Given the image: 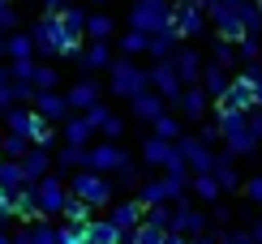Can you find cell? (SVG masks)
<instances>
[{
	"instance_id": "74e56055",
	"label": "cell",
	"mask_w": 262,
	"mask_h": 244,
	"mask_svg": "<svg viewBox=\"0 0 262 244\" xmlns=\"http://www.w3.org/2000/svg\"><path fill=\"white\" fill-rule=\"evenodd\" d=\"M107 116H112V107H103V103H99V107H91V112H86V120H91V129H95V133L103 129V120H107Z\"/></svg>"
},
{
	"instance_id": "44dd1931",
	"label": "cell",
	"mask_w": 262,
	"mask_h": 244,
	"mask_svg": "<svg viewBox=\"0 0 262 244\" xmlns=\"http://www.w3.org/2000/svg\"><path fill=\"white\" fill-rule=\"evenodd\" d=\"M56 167H60V172H86V167H91V150L60 146V150H56Z\"/></svg>"
},
{
	"instance_id": "4316f807",
	"label": "cell",
	"mask_w": 262,
	"mask_h": 244,
	"mask_svg": "<svg viewBox=\"0 0 262 244\" xmlns=\"http://www.w3.org/2000/svg\"><path fill=\"white\" fill-rule=\"evenodd\" d=\"M0 154H5V159H13V163H21L30 154V137H17V133H5V137H0Z\"/></svg>"
},
{
	"instance_id": "4fadbf2b",
	"label": "cell",
	"mask_w": 262,
	"mask_h": 244,
	"mask_svg": "<svg viewBox=\"0 0 262 244\" xmlns=\"http://www.w3.org/2000/svg\"><path fill=\"white\" fill-rule=\"evenodd\" d=\"M107 218L116 223L121 236H134V231L142 227V202H116L112 210H107Z\"/></svg>"
},
{
	"instance_id": "ffe728a7",
	"label": "cell",
	"mask_w": 262,
	"mask_h": 244,
	"mask_svg": "<svg viewBox=\"0 0 262 244\" xmlns=\"http://www.w3.org/2000/svg\"><path fill=\"white\" fill-rule=\"evenodd\" d=\"M86 240H91V244H121L125 236H121V231H116V223H112V218H91V227H86Z\"/></svg>"
},
{
	"instance_id": "c3c4849f",
	"label": "cell",
	"mask_w": 262,
	"mask_h": 244,
	"mask_svg": "<svg viewBox=\"0 0 262 244\" xmlns=\"http://www.w3.org/2000/svg\"><path fill=\"white\" fill-rule=\"evenodd\" d=\"M86 5H103V0H86Z\"/></svg>"
},
{
	"instance_id": "8d00e7d4",
	"label": "cell",
	"mask_w": 262,
	"mask_h": 244,
	"mask_svg": "<svg viewBox=\"0 0 262 244\" xmlns=\"http://www.w3.org/2000/svg\"><path fill=\"white\" fill-rule=\"evenodd\" d=\"M146 223L163 231V227H168V223H172V214H168V210H163V206H155V210H146Z\"/></svg>"
},
{
	"instance_id": "7c38bea8",
	"label": "cell",
	"mask_w": 262,
	"mask_h": 244,
	"mask_svg": "<svg viewBox=\"0 0 262 244\" xmlns=\"http://www.w3.org/2000/svg\"><path fill=\"white\" fill-rule=\"evenodd\" d=\"M13 244H60V240H56V227L48 218H35V223L13 227Z\"/></svg>"
},
{
	"instance_id": "2e32d148",
	"label": "cell",
	"mask_w": 262,
	"mask_h": 244,
	"mask_svg": "<svg viewBox=\"0 0 262 244\" xmlns=\"http://www.w3.org/2000/svg\"><path fill=\"white\" fill-rule=\"evenodd\" d=\"M9 206H13V218H21V223H35V218H39V206H35V184L17 188V193L9 197Z\"/></svg>"
},
{
	"instance_id": "ba28073f",
	"label": "cell",
	"mask_w": 262,
	"mask_h": 244,
	"mask_svg": "<svg viewBox=\"0 0 262 244\" xmlns=\"http://www.w3.org/2000/svg\"><path fill=\"white\" fill-rule=\"evenodd\" d=\"M52 167H56V150H48V146H30V154L21 159V172H26V184H39V180H48Z\"/></svg>"
},
{
	"instance_id": "f35d334b",
	"label": "cell",
	"mask_w": 262,
	"mask_h": 244,
	"mask_svg": "<svg viewBox=\"0 0 262 244\" xmlns=\"http://www.w3.org/2000/svg\"><path fill=\"white\" fill-rule=\"evenodd\" d=\"M155 137H163V141H168V137H177V120L159 116V120H155Z\"/></svg>"
},
{
	"instance_id": "7bdbcfd3",
	"label": "cell",
	"mask_w": 262,
	"mask_h": 244,
	"mask_svg": "<svg viewBox=\"0 0 262 244\" xmlns=\"http://www.w3.org/2000/svg\"><path fill=\"white\" fill-rule=\"evenodd\" d=\"M181 103H185V116H198L202 112V99L198 94H181Z\"/></svg>"
},
{
	"instance_id": "f546056e",
	"label": "cell",
	"mask_w": 262,
	"mask_h": 244,
	"mask_svg": "<svg viewBox=\"0 0 262 244\" xmlns=\"http://www.w3.org/2000/svg\"><path fill=\"white\" fill-rule=\"evenodd\" d=\"M17 26H21V17H17V5H9V0H0V39L17 35Z\"/></svg>"
},
{
	"instance_id": "ab89813d",
	"label": "cell",
	"mask_w": 262,
	"mask_h": 244,
	"mask_svg": "<svg viewBox=\"0 0 262 244\" xmlns=\"http://www.w3.org/2000/svg\"><path fill=\"white\" fill-rule=\"evenodd\" d=\"M64 5H69V0H39L43 17H60V13H64Z\"/></svg>"
},
{
	"instance_id": "bcb514c9",
	"label": "cell",
	"mask_w": 262,
	"mask_h": 244,
	"mask_svg": "<svg viewBox=\"0 0 262 244\" xmlns=\"http://www.w3.org/2000/svg\"><path fill=\"white\" fill-rule=\"evenodd\" d=\"M0 214H5V218H13V206H9V193H0Z\"/></svg>"
},
{
	"instance_id": "484cf974",
	"label": "cell",
	"mask_w": 262,
	"mask_h": 244,
	"mask_svg": "<svg viewBox=\"0 0 262 244\" xmlns=\"http://www.w3.org/2000/svg\"><path fill=\"white\" fill-rule=\"evenodd\" d=\"M30 86H35V90L39 94H48V90H56V86H60V69H56V64H35V82H30Z\"/></svg>"
},
{
	"instance_id": "d6986e66",
	"label": "cell",
	"mask_w": 262,
	"mask_h": 244,
	"mask_svg": "<svg viewBox=\"0 0 262 244\" xmlns=\"http://www.w3.org/2000/svg\"><path fill=\"white\" fill-rule=\"evenodd\" d=\"M5 60H9V64H13V60H39V56H35V43H30L26 30H17V35L5 39Z\"/></svg>"
},
{
	"instance_id": "ac0fdd59",
	"label": "cell",
	"mask_w": 262,
	"mask_h": 244,
	"mask_svg": "<svg viewBox=\"0 0 262 244\" xmlns=\"http://www.w3.org/2000/svg\"><path fill=\"white\" fill-rule=\"evenodd\" d=\"M35 107H9L5 112V133H17V137H30V129H35Z\"/></svg>"
},
{
	"instance_id": "4dcf8cb0",
	"label": "cell",
	"mask_w": 262,
	"mask_h": 244,
	"mask_svg": "<svg viewBox=\"0 0 262 244\" xmlns=\"http://www.w3.org/2000/svg\"><path fill=\"white\" fill-rule=\"evenodd\" d=\"M13 107V73H9V64H0V112H9Z\"/></svg>"
},
{
	"instance_id": "1f68e13d",
	"label": "cell",
	"mask_w": 262,
	"mask_h": 244,
	"mask_svg": "<svg viewBox=\"0 0 262 244\" xmlns=\"http://www.w3.org/2000/svg\"><path fill=\"white\" fill-rule=\"evenodd\" d=\"M125 240H129V244H163V231H159V227H150V223H142L134 236H125Z\"/></svg>"
},
{
	"instance_id": "8fae6325",
	"label": "cell",
	"mask_w": 262,
	"mask_h": 244,
	"mask_svg": "<svg viewBox=\"0 0 262 244\" xmlns=\"http://www.w3.org/2000/svg\"><path fill=\"white\" fill-rule=\"evenodd\" d=\"M60 137H64V146H78V150H91L95 146V129H91L86 116H69L60 125Z\"/></svg>"
},
{
	"instance_id": "d4e9b609",
	"label": "cell",
	"mask_w": 262,
	"mask_h": 244,
	"mask_svg": "<svg viewBox=\"0 0 262 244\" xmlns=\"http://www.w3.org/2000/svg\"><path fill=\"white\" fill-rule=\"evenodd\" d=\"M112 35H116V21L107 13H91V21H86V39L91 43H107Z\"/></svg>"
},
{
	"instance_id": "681fc988",
	"label": "cell",
	"mask_w": 262,
	"mask_h": 244,
	"mask_svg": "<svg viewBox=\"0 0 262 244\" xmlns=\"http://www.w3.org/2000/svg\"><path fill=\"white\" fill-rule=\"evenodd\" d=\"M9 5H21V0H9Z\"/></svg>"
},
{
	"instance_id": "9c48e42d",
	"label": "cell",
	"mask_w": 262,
	"mask_h": 244,
	"mask_svg": "<svg viewBox=\"0 0 262 244\" xmlns=\"http://www.w3.org/2000/svg\"><path fill=\"white\" fill-rule=\"evenodd\" d=\"M35 116L39 120H48V125H64V120H69L73 112H69V103H64V94L60 90H48V94H35Z\"/></svg>"
},
{
	"instance_id": "d6a6232c",
	"label": "cell",
	"mask_w": 262,
	"mask_h": 244,
	"mask_svg": "<svg viewBox=\"0 0 262 244\" xmlns=\"http://www.w3.org/2000/svg\"><path fill=\"white\" fill-rule=\"evenodd\" d=\"M56 240L60 244H91V240H86V227H73V223H60L56 227Z\"/></svg>"
},
{
	"instance_id": "5b68a950",
	"label": "cell",
	"mask_w": 262,
	"mask_h": 244,
	"mask_svg": "<svg viewBox=\"0 0 262 244\" xmlns=\"http://www.w3.org/2000/svg\"><path fill=\"white\" fill-rule=\"evenodd\" d=\"M69 184L60 180V176H48V180L35 184V206H39V218H60L64 202H69Z\"/></svg>"
},
{
	"instance_id": "30bf717a",
	"label": "cell",
	"mask_w": 262,
	"mask_h": 244,
	"mask_svg": "<svg viewBox=\"0 0 262 244\" xmlns=\"http://www.w3.org/2000/svg\"><path fill=\"white\" fill-rule=\"evenodd\" d=\"M168 197H181V180L172 176V180H150V184H142L138 188V202H142V210H155V206H163Z\"/></svg>"
},
{
	"instance_id": "5bb4252c",
	"label": "cell",
	"mask_w": 262,
	"mask_h": 244,
	"mask_svg": "<svg viewBox=\"0 0 262 244\" xmlns=\"http://www.w3.org/2000/svg\"><path fill=\"white\" fill-rule=\"evenodd\" d=\"M78 64H82L86 73H99V69H112L116 60H112V47H107V43H86Z\"/></svg>"
},
{
	"instance_id": "ee69618b",
	"label": "cell",
	"mask_w": 262,
	"mask_h": 244,
	"mask_svg": "<svg viewBox=\"0 0 262 244\" xmlns=\"http://www.w3.org/2000/svg\"><path fill=\"white\" fill-rule=\"evenodd\" d=\"M177 73L193 77V56H189V52H181V56H177Z\"/></svg>"
},
{
	"instance_id": "603a6c76",
	"label": "cell",
	"mask_w": 262,
	"mask_h": 244,
	"mask_svg": "<svg viewBox=\"0 0 262 244\" xmlns=\"http://www.w3.org/2000/svg\"><path fill=\"white\" fill-rule=\"evenodd\" d=\"M17 188H26V172H21V163L5 159V163H0V193H9V197H13Z\"/></svg>"
},
{
	"instance_id": "7402d4cb",
	"label": "cell",
	"mask_w": 262,
	"mask_h": 244,
	"mask_svg": "<svg viewBox=\"0 0 262 244\" xmlns=\"http://www.w3.org/2000/svg\"><path fill=\"white\" fill-rule=\"evenodd\" d=\"M91 218H95V210L82 202V197H69L60 210V223H73V227H91Z\"/></svg>"
},
{
	"instance_id": "f907efd6",
	"label": "cell",
	"mask_w": 262,
	"mask_h": 244,
	"mask_svg": "<svg viewBox=\"0 0 262 244\" xmlns=\"http://www.w3.org/2000/svg\"><path fill=\"white\" fill-rule=\"evenodd\" d=\"M0 163H5V154H0Z\"/></svg>"
},
{
	"instance_id": "277c9868",
	"label": "cell",
	"mask_w": 262,
	"mask_h": 244,
	"mask_svg": "<svg viewBox=\"0 0 262 244\" xmlns=\"http://www.w3.org/2000/svg\"><path fill=\"white\" fill-rule=\"evenodd\" d=\"M30 43H35V56H64V30H60V17H39L26 26Z\"/></svg>"
},
{
	"instance_id": "7dc6e473",
	"label": "cell",
	"mask_w": 262,
	"mask_h": 244,
	"mask_svg": "<svg viewBox=\"0 0 262 244\" xmlns=\"http://www.w3.org/2000/svg\"><path fill=\"white\" fill-rule=\"evenodd\" d=\"M163 244H185V240L181 236H163Z\"/></svg>"
},
{
	"instance_id": "3957f363",
	"label": "cell",
	"mask_w": 262,
	"mask_h": 244,
	"mask_svg": "<svg viewBox=\"0 0 262 244\" xmlns=\"http://www.w3.org/2000/svg\"><path fill=\"white\" fill-rule=\"evenodd\" d=\"M168 21H172L168 0H134V5H129V30H138V35H146V39L172 30Z\"/></svg>"
},
{
	"instance_id": "83f0119b",
	"label": "cell",
	"mask_w": 262,
	"mask_h": 244,
	"mask_svg": "<svg viewBox=\"0 0 262 244\" xmlns=\"http://www.w3.org/2000/svg\"><path fill=\"white\" fill-rule=\"evenodd\" d=\"M134 116H138V120H150V125H155V120L163 116L159 94H150V90H146V94H138V99H134Z\"/></svg>"
},
{
	"instance_id": "e575fe53",
	"label": "cell",
	"mask_w": 262,
	"mask_h": 244,
	"mask_svg": "<svg viewBox=\"0 0 262 244\" xmlns=\"http://www.w3.org/2000/svg\"><path fill=\"white\" fill-rule=\"evenodd\" d=\"M168 52H172V30H163V35H150L146 56H168Z\"/></svg>"
},
{
	"instance_id": "f1b7e54d",
	"label": "cell",
	"mask_w": 262,
	"mask_h": 244,
	"mask_svg": "<svg viewBox=\"0 0 262 244\" xmlns=\"http://www.w3.org/2000/svg\"><path fill=\"white\" fill-rule=\"evenodd\" d=\"M146 47H150V39H146V35H138V30H125V35H121V52H125V60H129V56H146Z\"/></svg>"
},
{
	"instance_id": "7a4b0ae2",
	"label": "cell",
	"mask_w": 262,
	"mask_h": 244,
	"mask_svg": "<svg viewBox=\"0 0 262 244\" xmlns=\"http://www.w3.org/2000/svg\"><path fill=\"white\" fill-rule=\"evenodd\" d=\"M69 193L82 197L91 210H112V206H116V188H112V180H107V176H95V172H73Z\"/></svg>"
},
{
	"instance_id": "836d02e7",
	"label": "cell",
	"mask_w": 262,
	"mask_h": 244,
	"mask_svg": "<svg viewBox=\"0 0 262 244\" xmlns=\"http://www.w3.org/2000/svg\"><path fill=\"white\" fill-rule=\"evenodd\" d=\"M99 133H103V141H112V146H116V141H121V133H125V120L112 112V116L103 120V129H99Z\"/></svg>"
},
{
	"instance_id": "52a82bcc",
	"label": "cell",
	"mask_w": 262,
	"mask_h": 244,
	"mask_svg": "<svg viewBox=\"0 0 262 244\" xmlns=\"http://www.w3.org/2000/svg\"><path fill=\"white\" fill-rule=\"evenodd\" d=\"M99 99H103V90H99V82H91V77H78V82L64 90V103H69L73 116H86L91 107H99Z\"/></svg>"
},
{
	"instance_id": "d590c367",
	"label": "cell",
	"mask_w": 262,
	"mask_h": 244,
	"mask_svg": "<svg viewBox=\"0 0 262 244\" xmlns=\"http://www.w3.org/2000/svg\"><path fill=\"white\" fill-rule=\"evenodd\" d=\"M35 64H39V60H13V64H9L13 82H35Z\"/></svg>"
},
{
	"instance_id": "f6af8a7d",
	"label": "cell",
	"mask_w": 262,
	"mask_h": 244,
	"mask_svg": "<svg viewBox=\"0 0 262 244\" xmlns=\"http://www.w3.org/2000/svg\"><path fill=\"white\" fill-rule=\"evenodd\" d=\"M181 30H198V17H193L189 9H181Z\"/></svg>"
},
{
	"instance_id": "60d3db41",
	"label": "cell",
	"mask_w": 262,
	"mask_h": 244,
	"mask_svg": "<svg viewBox=\"0 0 262 244\" xmlns=\"http://www.w3.org/2000/svg\"><path fill=\"white\" fill-rule=\"evenodd\" d=\"M138 180H142V176H138V167H125L121 176H116V184H121V188H138Z\"/></svg>"
},
{
	"instance_id": "6da1fadb",
	"label": "cell",
	"mask_w": 262,
	"mask_h": 244,
	"mask_svg": "<svg viewBox=\"0 0 262 244\" xmlns=\"http://www.w3.org/2000/svg\"><path fill=\"white\" fill-rule=\"evenodd\" d=\"M107 90L116 99H129V103H134L138 94L150 90V73L142 69L138 60H116L112 69H107Z\"/></svg>"
},
{
	"instance_id": "9a60e30c",
	"label": "cell",
	"mask_w": 262,
	"mask_h": 244,
	"mask_svg": "<svg viewBox=\"0 0 262 244\" xmlns=\"http://www.w3.org/2000/svg\"><path fill=\"white\" fill-rule=\"evenodd\" d=\"M86 21H91V13H86V9L82 5H64V13H60V30H64V35H69V39H86Z\"/></svg>"
},
{
	"instance_id": "e0dca14e",
	"label": "cell",
	"mask_w": 262,
	"mask_h": 244,
	"mask_svg": "<svg viewBox=\"0 0 262 244\" xmlns=\"http://www.w3.org/2000/svg\"><path fill=\"white\" fill-rule=\"evenodd\" d=\"M142 159H146L150 167H172V163H177V150H172L163 137H146V146H142Z\"/></svg>"
},
{
	"instance_id": "b9f144b4",
	"label": "cell",
	"mask_w": 262,
	"mask_h": 244,
	"mask_svg": "<svg viewBox=\"0 0 262 244\" xmlns=\"http://www.w3.org/2000/svg\"><path fill=\"white\" fill-rule=\"evenodd\" d=\"M185 159H189L193 167H202V163H206V154H202V146H193V141H185Z\"/></svg>"
},
{
	"instance_id": "cb8c5ba5",
	"label": "cell",
	"mask_w": 262,
	"mask_h": 244,
	"mask_svg": "<svg viewBox=\"0 0 262 244\" xmlns=\"http://www.w3.org/2000/svg\"><path fill=\"white\" fill-rule=\"evenodd\" d=\"M150 86H155L159 94H172V99H177V90H181L177 69H172V64H155V69H150Z\"/></svg>"
},
{
	"instance_id": "8992f818",
	"label": "cell",
	"mask_w": 262,
	"mask_h": 244,
	"mask_svg": "<svg viewBox=\"0 0 262 244\" xmlns=\"http://www.w3.org/2000/svg\"><path fill=\"white\" fill-rule=\"evenodd\" d=\"M125 167H134V159H129L121 146H112V141H95V146H91V167H86V172H95V176L116 172V176H121Z\"/></svg>"
}]
</instances>
